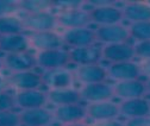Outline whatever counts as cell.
Listing matches in <instances>:
<instances>
[{"mask_svg": "<svg viewBox=\"0 0 150 126\" xmlns=\"http://www.w3.org/2000/svg\"><path fill=\"white\" fill-rule=\"evenodd\" d=\"M106 71H107V77H111L112 80L117 82L137 80L142 74L141 67L132 61L110 63V65L106 68Z\"/></svg>", "mask_w": 150, "mask_h": 126, "instance_id": "cell-3", "label": "cell"}, {"mask_svg": "<svg viewBox=\"0 0 150 126\" xmlns=\"http://www.w3.org/2000/svg\"><path fill=\"white\" fill-rule=\"evenodd\" d=\"M42 80L49 89H63L69 88L73 83V74L66 68L47 70L42 75Z\"/></svg>", "mask_w": 150, "mask_h": 126, "instance_id": "cell-18", "label": "cell"}, {"mask_svg": "<svg viewBox=\"0 0 150 126\" xmlns=\"http://www.w3.org/2000/svg\"><path fill=\"white\" fill-rule=\"evenodd\" d=\"M81 100L92 102H100V101H108L115 96L113 86L106 82H97L85 84L80 91Z\"/></svg>", "mask_w": 150, "mask_h": 126, "instance_id": "cell-7", "label": "cell"}, {"mask_svg": "<svg viewBox=\"0 0 150 126\" xmlns=\"http://www.w3.org/2000/svg\"><path fill=\"white\" fill-rule=\"evenodd\" d=\"M135 56L143 58V60H150V41L138 42L135 46Z\"/></svg>", "mask_w": 150, "mask_h": 126, "instance_id": "cell-32", "label": "cell"}, {"mask_svg": "<svg viewBox=\"0 0 150 126\" xmlns=\"http://www.w3.org/2000/svg\"><path fill=\"white\" fill-rule=\"evenodd\" d=\"M10 82H8V77H5L4 75L0 74V92L4 91H8L10 88Z\"/></svg>", "mask_w": 150, "mask_h": 126, "instance_id": "cell-36", "label": "cell"}, {"mask_svg": "<svg viewBox=\"0 0 150 126\" xmlns=\"http://www.w3.org/2000/svg\"><path fill=\"white\" fill-rule=\"evenodd\" d=\"M64 44L74 48H83L94 45L97 42L96 31L88 27H78V29H68L62 36Z\"/></svg>", "mask_w": 150, "mask_h": 126, "instance_id": "cell-4", "label": "cell"}, {"mask_svg": "<svg viewBox=\"0 0 150 126\" xmlns=\"http://www.w3.org/2000/svg\"><path fill=\"white\" fill-rule=\"evenodd\" d=\"M16 11H19L18 1H12V0H0V17L12 15Z\"/></svg>", "mask_w": 150, "mask_h": 126, "instance_id": "cell-31", "label": "cell"}, {"mask_svg": "<svg viewBox=\"0 0 150 126\" xmlns=\"http://www.w3.org/2000/svg\"><path fill=\"white\" fill-rule=\"evenodd\" d=\"M22 23L24 30L31 32H42V31H54L57 26V18L50 11L40 13H24L22 17Z\"/></svg>", "mask_w": 150, "mask_h": 126, "instance_id": "cell-1", "label": "cell"}, {"mask_svg": "<svg viewBox=\"0 0 150 126\" xmlns=\"http://www.w3.org/2000/svg\"><path fill=\"white\" fill-rule=\"evenodd\" d=\"M124 126H150V115L138 117V118H129Z\"/></svg>", "mask_w": 150, "mask_h": 126, "instance_id": "cell-33", "label": "cell"}, {"mask_svg": "<svg viewBox=\"0 0 150 126\" xmlns=\"http://www.w3.org/2000/svg\"><path fill=\"white\" fill-rule=\"evenodd\" d=\"M16 106L22 110L29 108H40L44 107L48 101V95L45 92L40 89H28V91H19L14 95Z\"/></svg>", "mask_w": 150, "mask_h": 126, "instance_id": "cell-15", "label": "cell"}, {"mask_svg": "<svg viewBox=\"0 0 150 126\" xmlns=\"http://www.w3.org/2000/svg\"><path fill=\"white\" fill-rule=\"evenodd\" d=\"M88 12H89V17H91V22L99 24L100 26L119 24L124 18L123 11L113 5L93 7Z\"/></svg>", "mask_w": 150, "mask_h": 126, "instance_id": "cell-6", "label": "cell"}, {"mask_svg": "<svg viewBox=\"0 0 150 126\" xmlns=\"http://www.w3.org/2000/svg\"><path fill=\"white\" fill-rule=\"evenodd\" d=\"M113 93L115 96H118L123 100L143 98L146 93L145 82L141 81L139 79L117 82L113 86Z\"/></svg>", "mask_w": 150, "mask_h": 126, "instance_id": "cell-14", "label": "cell"}, {"mask_svg": "<svg viewBox=\"0 0 150 126\" xmlns=\"http://www.w3.org/2000/svg\"><path fill=\"white\" fill-rule=\"evenodd\" d=\"M47 126H50V125H47Z\"/></svg>", "mask_w": 150, "mask_h": 126, "instance_id": "cell-41", "label": "cell"}, {"mask_svg": "<svg viewBox=\"0 0 150 126\" xmlns=\"http://www.w3.org/2000/svg\"><path fill=\"white\" fill-rule=\"evenodd\" d=\"M86 4L82 0H55L52 1V7H57L61 11H69V10H78Z\"/></svg>", "mask_w": 150, "mask_h": 126, "instance_id": "cell-29", "label": "cell"}, {"mask_svg": "<svg viewBox=\"0 0 150 126\" xmlns=\"http://www.w3.org/2000/svg\"><path fill=\"white\" fill-rule=\"evenodd\" d=\"M92 126H124V124L118 121V120H116V119H110V120L96 121Z\"/></svg>", "mask_w": 150, "mask_h": 126, "instance_id": "cell-34", "label": "cell"}, {"mask_svg": "<svg viewBox=\"0 0 150 126\" xmlns=\"http://www.w3.org/2000/svg\"><path fill=\"white\" fill-rule=\"evenodd\" d=\"M19 118L21 125L23 126H47L51 124L54 114L44 107H40V108L23 110L19 113Z\"/></svg>", "mask_w": 150, "mask_h": 126, "instance_id": "cell-17", "label": "cell"}, {"mask_svg": "<svg viewBox=\"0 0 150 126\" xmlns=\"http://www.w3.org/2000/svg\"><path fill=\"white\" fill-rule=\"evenodd\" d=\"M70 62L79 65H88V64H99L103 58L101 48L96 45H89L83 48H74L69 51Z\"/></svg>", "mask_w": 150, "mask_h": 126, "instance_id": "cell-16", "label": "cell"}, {"mask_svg": "<svg viewBox=\"0 0 150 126\" xmlns=\"http://www.w3.org/2000/svg\"><path fill=\"white\" fill-rule=\"evenodd\" d=\"M96 37L97 41L106 44L125 43L130 38V32L129 29L123 26L122 24L105 25V26H99L96 30Z\"/></svg>", "mask_w": 150, "mask_h": 126, "instance_id": "cell-11", "label": "cell"}, {"mask_svg": "<svg viewBox=\"0 0 150 126\" xmlns=\"http://www.w3.org/2000/svg\"><path fill=\"white\" fill-rule=\"evenodd\" d=\"M57 18V25L68 29H78V27H87L91 22L89 12L82 8L61 11L56 14Z\"/></svg>", "mask_w": 150, "mask_h": 126, "instance_id": "cell-10", "label": "cell"}, {"mask_svg": "<svg viewBox=\"0 0 150 126\" xmlns=\"http://www.w3.org/2000/svg\"><path fill=\"white\" fill-rule=\"evenodd\" d=\"M139 67H141V73L146 75L150 79V60L144 61V63L142 65H139Z\"/></svg>", "mask_w": 150, "mask_h": 126, "instance_id": "cell-37", "label": "cell"}, {"mask_svg": "<svg viewBox=\"0 0 150 126\" xmlns=\"http://www.w3.org/2000/svg\"><path fill=\"white\" fill-rule=\"evenodd\" d=\"M29 43L31 46L40 51L60 49L63 46L64 42L60 34L54 31H42V32H31L29 36Z\"/></svg>", "mask_w": 150, "mask_h": 126, "instance_id": "cell-5", "label": "cell"}, {"mask_svg": "<svg viewBox=\"0 0 150 126\" xmlns=\"http://www.w3.org/2000/svg\"><path fill=\"white\" fill-rule=\"evenodd\" d=\"M52 114L56 120L62 124L82 121L83 118L86 117V107L81 106L80 103L62 105L56 107V110Z\"/></svg>", "mask_w": 150, "mask_h": 126, "instance_id": "cell-19", "label": "cell"}, {"mask_svg": "<svg viewBox=\"0 0 150 126\" xmlns=\"http://www.w3.org/2000/svg\"><path fill=\"white\" fill-rule=\"evenodd\" d=\"M47 95H48V101H50L56 106L79 103L81 101L80 91L73 89L70 87L63 89H49Z\"/></svg>", "mask_w": 150, "mask_h": 126, "instance_id": "cell-23", "label": "cell"}, {"mask_svg": "<svg viewBox=\"0 0 150 126\" xmlns=\"http://www.w3.org/2000/svg\"><path fill=\"white\" fill-rule=\"evenodd\" d=\"M4 67H6L12 73L17 71H25L31 70L37 65V60L33 53L29 51L23 52H14V53H6L3 58Z\"/></svg>", "mask_w": 150, "mask_h": 126, "instance_id": "cell-12", "label": "cell"}, {"mask_svg": "<svg viewBox=\"0 0 150 126\" xmlns=\"http://www.w3.org/2000/svg\"><path fill=\"white\" fill-rule=\"evenodd\" d=\"M145 87H146V93H150V79L145 82Z\"/></svg>", "mask_w": 150, "mask_h": 126, "instance_id": "cell-39", "label": "cell"}, {"mask_svg": "<svg viewBox=\"0 0 150 126\" xmlns=\"http://www.w3.org/2000/svg\"><path fill=\"white\" fill-rule=\"evenodd\" d=\"M75 76L85 84L105 82L107 77L106 68L100 64H88V65H79L75 70Z\"/></svg>", "mask_w": 150, "mask_h": 126, "instance_id": "cell-21", "label": "cell"}, {"mask_svg": "<svg viewBox=\"0 0 150 126\" xmlns=\"http://www.w3.org/2000/svg\"><path fill=\"white\" fill-rule=\"evenodd\" d=\"M119 113L127 118L150 115V102L144 98L123 100L119 105Z\"/></svg>", "mask_w": 150, "mask_h": 126, "instance_id": "cell-20", "label": "cell"}, {"mask_svg": "<svg viewBox=\"0 0 150 126\" xmlns=\"http://www.w3.org/2000/svg\"><path fill=\"white\" fill-rule=\"evenodd\" d=\"M103 58L108 61L110 63H117V62H125V61H132L135 56V49L134 45L129 43H115V44H106L101 48Z\"/></svg>", "mask_w": 150, "mask_h": 126, "instance_id": "cell-9", "label": "cell"}, {"mask_svg": "<svg viewBox=\"0 0 150 126\" xmlns=\"http://www.w3.org/2000/svg\"><path fill=\"white\" fill-rule=\"evenodd\" d=\"M21 118L19 113L13 111H1L0 112V126H19Z\"/></svg>", "mask_w": 150, "mask_h": 126, "instance_id": "cell-28", "label": "cell"}, {"mask_svg": "<svg viewBox=\"0 0 150 126\" xmlns=\"http://www.w3.org/2000/svg\"><path fill=\"white\" fill-rule=\"evenodd\" d=\"M16 106L14 96L8 92H0V112L1 111H12Z\"/></svg>", "mask_w": 150, "mask_h": 126, "instance_id": "cell-30", "label": "cell"}, {"mask_svg": "<svg viewBox=\"0 0 150 126\" xmlns=\"http://www.w3.org/2000/svg\"><path fill=\"white\" fill-rule=\"evenodd\" d=\"M130 37L137 39L138 42L150 41V20L132 23L129 27Z\"/></svg>", "mask_w": 150, "mask_h": 126, "instance_id": "cell-27", "label": "cell"}, {"mask_svg": "<svg viewBox=\"0 0 150 126\" xmlns=\"http://www.w3.org/2000/svg\"><path fill=\"white\" fill-rule=\"evenodd\" d=\"M123 11V17L132 23H141L150 20V5L141 1L127 3Z\"/></svg>", "mask_w": 150, "mask_h": 126, "instance_id": "cell-24", "label": "cell"}, {"mask_svg": "<svg viewBox=\"0 0 150 126\" xmlns=\"http://www.w3.org/2000/svg\"><path fill=\"white\" fill-rule=\"evenodd\" d=\"M37 65L45 69V70H54L64 68L69 62V51L62 48L40 51L36 56Z\"/></svg>", "mask_w": 150, "mask_h": 126, "instance_id": "cell-2", "label": "cell"}, {"mask_svg": "<svg viewBox=\"0 0 150 126\" xmlns=\"http://www.w3.org/2000/svg\"><path fill=\"white\" fill-rule=\"evenodd\" d=\"M119 113V105L112 101H100V102H92L86 106V117L94 121L110 120L118 117Z\"/></svg>", "mask_w": 150, "mask_h": 126, "instance_id": "cell-8", "label": "cell"}, {"mask_svg": "<svg viewBox=\"0 0 150 126\" xmlns=\"http://www.w3.org/2000/svg\"><path fill=\"white\" fill-rule=\"evenodd\" d=\"M63 126H89V125L83 121H76V122H70V124H63Z\"/></svg>", "mask_w": 150, "mask_h": 126, "instance_id": "cell-38", "label": "cell"}, {"mask_svg": "<svg viewBox=\"0 0 150 126\" xmlns=\"http://www.w3.org/2000/svg\"><path fill=\"white\" fill-rule=\"evenodd\" d=\"M29 46H30L29 38L24 33L0 36V51L5 53L28 51Z\"/></svg>", "mask_w": 150, "mask_h": 126, "instance_id": "cell-22", "label": "cell"}, {"mask_svg": "<svg viewBox=\"0 0 150 126\" xmlns=\"http://www.w3.org/2000/svg\"><path fill=\"white\" fill-rule=\"evenodd\" d=\"M86 4L93 5V7H99V6H107V5H112L115 4L112 0H89L86 1Z\"/></svg>", "mask_w": 150, "mask_h": 126, "instance_id": "cell-35", "label": "cell"}, {"mask_svg": "<svg viewBox=\"0 0 150 126\" xmlns=\"http://www.w3.org/2000/svg\"><path fill=\"white\" fill-rule=\"evenodd\" d=\"M11 87L17 88L18 91H28V89H38L43 84L42 75L32 70L17 71L8 76Z\"/></svg>", "mask_w": 150, "mask_h": 126, "instance_id": "cell-13", "label": "cell"}, {"mask_svg": "<svg viewBox=\"0 0 150 126\" xmlns=\"http://www.w3.org/2000/svg\"><path fill=\"white\" fill-rule=\"evenodd\" d=\"M24 30L22 19L16 15L0 17V36H8L22 33Z\"/></svg>", "mask_w": 150, "mask_h": 126, "instance_id": "cell-25", "label": "cell"}, {"mask_svg": "<svg viewBox=\"0 0 150 126\" xmlns=\"http://www.w3.org/2000/svg\"><path fill=\"white\" fill-rule=\"evenodd\" d=\"M4 67V63H3V60L0 58V70H1V68Z\"/></svg>", "mask_w": 150, "mask_h": 126, "instance_id": "cell-40", "label": "cell"}, {"mask_svg": "<svg viewBox=\"0 0 150 126\" xmlns=\"http://www.w3.org/2000/svg\"><path fill=\"white\" fill-rule=\"evenodd\" d=\"M19 11L24 13H40L50 11L52 7V1L50 0H21L18 1Z\"/></svg>", "mask_w": 150, "mask_h": 126, "instance_id": "cell-26", "label": "cell"}]
</instances>
